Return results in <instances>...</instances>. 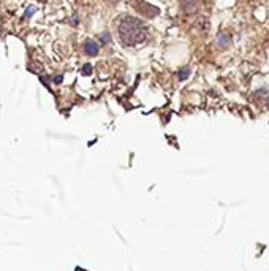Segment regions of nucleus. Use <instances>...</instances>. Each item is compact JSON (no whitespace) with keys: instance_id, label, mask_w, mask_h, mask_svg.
Listing matches in <instances>:
<instances>
[{"instance_id":"1","label":"nucleus","mask_w":269,"mask_h":271,"mask_svg":"<svg viewBox=\"0 0 269 271\" xmlns=\"http://www.w3.org/2000/svg\"><path fill=\"white\" fill-rule=\"evenodd\" d=\"M119 37L120 42L125 46H136L146 40L148 30H146V26L140 19L132 18V16H125L119 22Z\"/></svg>"},{"instance_id":"2","label":"nucleus","mask_w":269,"mask_h":271,"mask_svg":"<svg viewBox=\"0 0 269 271\" xmlns=\"http://www.w3.org/2000/svg\"><path fill=\"white\" fill-rule=\"evenodd\" d=\"M136 8H138V10H140L144 16H148V18H154V16H157V14H159V8L152 6V5L146 3V2H141L140 5H136Z\"/></svg>"},{"instance_id":"3","label":"nucleus","mask_w":269,"mask_h":271,"mask_svg":"<svg viewBox=\"0 0 269 271\" xmlns=\"http://www.w3.org/2000/svg\"><path fill=\"white\" fill-rule=\"evenodd\" d=\"M99 51H100V46H99V43L95 42V40H91V38L86 40V43H84V53L87 55L94 57V55L99 54Z\"/></svg>"},{"instance_id":"4","label":"nucleus","mask_w":269,"mask_h":271,"mask_svg":"<svg viewBox=\"0 0 269 271\" xmlns=\"http://www.w3.org/2000/svg\"><path fill=\"white\" fill-rule=\"evenodd\" d=\"M200 2L201 0H181V6L185 13H193L200 6Z\"/></svg>"},{"instance_id":"5","label":"nucleus","mask_w":269,"mask_h":271,"mask_svg":"<svg viewBox=\"0 0 269 271\" xmlns=\"http://www.w3.org/2000/svg\"><path fill=\"white\" fill-rule=\"evenodd\" d=\"M230 35H226V34H218L217 37V45L220 48H226V46H230Z\"/></svg>"},{"instance_id":"6","label":"nucleus","mask_w":269,"mask_h":271,"mask_svg":"<svg viewBox=\"0 0 269 271\" xmlns=\"http://www.w3.org/2000/svg\"><path fill=\"white\" fill-rule=\"evenodd\" d=\"M189 75H190V68L189 67H184V68H181L177 71V76L181 78V79H187L189 78Z\"/></svg>"},{"instance_id":"7","label":"nucleus","mask_w":269,"mask_h":271,"mask_svg":"<svg viewBox=\"0 0 269 271\" xmlns=\"http://www.w3.org/2000/svg\"><path fill=\"white\" fill-rule=\"evenodd\" d=\"M83 75L84 76H91L92 75V65H91V63H86V65L83 67Z\"/></svg>"},{"instance_id":"8","label":"nucleus","mask_w":269,"mask_h":271,"mask_svg":"<svg viewBox=\"0 0 269 271\" xmlns=\"http://www.w3.org/2000/svg\"><path fill=\"white\" fill-rule=\"evenodd\" d=\"M34 13H35V8L34 6L27 8V11H26V14H24V18L29 19V18H32V16H34Z\"/></svg>"},{"instance_id":"9","label":"nucleus","mask_w":269,"mask_h":271,"mask_svg":"<svg viewBox=\"0 0 269 271\" xmlns=\"http://www.w3.org/2000/svg\"><path fill=\"white\" fill-rule=\"evenodd\" d=\"M102 42H103V43H109V42H111L109 34H103V35H102Z\"/></svg>"},{"instance_id":"10","label":"nucleus","mask_w":269,"mask_h":271,"mask_svg":"<svg viewBox=\"0 0 269 271\" xmlns=\"http://www.w3.org/2000/svg\"><path fill=\"white\" fill-rule=\"evenodd\" d=\"M62 79H63V78H62L60 75H59V76H55V78H54V83L59 84V83H62Z\"/></svg>"},{"instance_id":"11","label":"nucleus","mask_w":269,"mask_h":271,"mask_svg":"<svg viewBox=\"0 0 269 271\" xmlns=\"http://www.w3.org/2000/svg\"><path fill=\"white\" fill-rule=\"evenodd\" d=\"M71 24H73V26H76V24H78V18H73Z\"/></svg>"}]
</instances>
